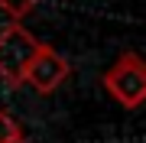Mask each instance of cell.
Here are the masks:
<instances>
[{"label":"cell","instance_id":"obj_4","mask_svg":"<svg viewBox=\"0 0 146 143\" xmlns=\"http://www.w3.org/2000/svg\"><path fill=\"white\" fill-rule=\"evenodd\" d=\"M23 137V127L16 124V117L10 111H0V143H13Z\"/></svg>","mask_w":146,"mask_h":143},{"label":"cell","instance_id":"obj_6","mask_svg":"<svg viewBox=\"0 0 146 143\" xmlns=\"http://www.w3.org/2000/svg\"><path fill=\"white\" fill-rule=\"evenodd\" d=\"M13 143H26V140H23V137H20V140H13Z\"/></svg>","mask_w":146,"mask_h":143},{"label":"cell","instance_id":"obj_5","mask_svg":"<svg viewBox=\"0 0 146 143\" xmlns=\"http://www.w3.org/2000/svg\"><path fill=\"white\" fill-rule=\"evenodd\" d=\"M36 3H39V0H0V10L10 16L13 23H20V20H23V16H26Z\"/></svg>","mask_w":146,"mask_h":143},{"label":"cell","instance_id":"obj_2","mask_svg":"<svg viewBox=\"0 0 146 143\" xmlns=\"http://www.w3.org/2000/svg\"><path fill=\"white\" fill-rule=\"evenodd\" d=\"M42 46L46 43H39L23 23H10V26L0 33V78H3L7 85L20 88L29 62L39 55Z\"/></svg>","mask_w":146,"mask_h":143},{"label":"cell","instance_id":"obj_1","mask_svg":"<svg viewBox=\"0 0 146 143\" xmlns=\"http://www.w3.org/2000/svg\"><path fill=\"white\" fill-rule=\"evenodd\" d=\"M101 81H104V91L127 111H136L146 101V65H143L140 52H123L104 72Z\"/></svg>","mask_w":146,"mask_h":143},{"label":"cell","instance_id":"obj_3","mask_svg":"<svg viewBox=\"0 0 146 143\" xmlns=\"http://www.w3.org/2000/svg\"><path fill=\"white\" fill-rule=\"evenodd\" d=\"M68 75H72V65L65 62V55H58L52 46H42L39 55L29 62L23 81H26L29 88H36L39 94H52L55 88H62L68 81Z\"/></svg>","mask_w":146,"mask_h":143}]
</instances>
